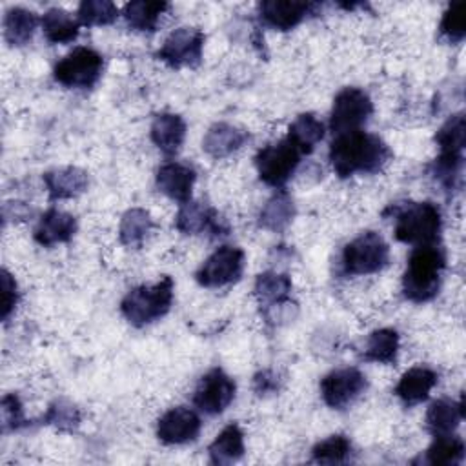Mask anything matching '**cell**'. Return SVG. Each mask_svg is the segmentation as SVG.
Returning a JSON list of instances; mask_svg holds the SVG:
<instances>
[{
	"label": "cell",
	"instance_id": "obj_36",
	"mask_svg": "<svg viewBox=\"0 0 466 466\" xmlns=\"http://www.w3.org/2000/svg\"><path fill=\"white\" fill-rule=\"evenodd\" d=\"M44 422L46 424H53L58 430H66V431H73L76 430V426L80 424V411L75 404H71L69 400L58 399L55 400L47 413L44 415Z\"/></svg>",
	"mask_w": 466,
	"mask_h": 466
},
{
	"label": "cell",
	"instance_id": "obj_20",
	"mask_svg": "<svg viewBox=\"0 0 466 466\" xmlns=\"http://www.w3.org/2000/svg\"><path fill=\"white\" fill-rule=\"evenodd\" d=\"M44 182L51 200L73 198L87 187V173L78 167H58L44 175Z\"/></svg>",
	"mask_w": 466,
	"mask_h": 466
},
{
	"label": "cell",
	"instance_id": "obj_9",
	"mask_svg": "<svg viewBox=\"0 0 466 466\" xmlns=\"http://www.w3.org/2000/svg\"><path fill=\"white\" fill-rule=\"evenodd\" d=\"M244 271V251L235 246H220L197 271V282L204 288H220L237 282Z\"/></svg>",
	"mask_w": 466,
	"mask_h": 466
},
{
	"label": "cell",
	"instance_id": "obj_25",
	"mask_svg": "<svg viewBox=\"0 0 466 466\" xmlns=\"http://www.w3.org/2000/svg\"><path fill=\"white\" fill-rule=\"evenodd\" d=\"M209 459L213 464H231L244 455V433L237 424L226 426L209 444Z\"/></svg>",
	"mask_w": 466,
	"mask_h": 466
},
{
	"label": "cell",
	"instance_id": "obj_1",
	"mask_svg": "<svg viewBox=\"0 0 466 466\" xmlns=\"http://www.w3.org/2000/svg\"><path fill=\"white\" fill-rule=\"evenodd\" d=\"M390 157L391 151L386 142L362 129L335 135L329 146V162L340 178L355 173H375Z\"/></svg>",
	"mask_w": 466,
	"mask_h": 466
},
{
	"label": "cell",
	"instance_id": "obj_30",
	"mask_svg": "<svg viewBox=\"0 0 466 466\" xmlns=\"http://www.w3.org/2000/svg\"><path fill=\"white\" fill-rule=\"evenodd\" d=\"M399 351V333L391 328H382L375 329L364 350V359L373 360V362H382V364H391L397 357Z\"/></svg>",
	"mask_w": 466,
	"mask_h": 466
},
{
	"label": "cell",
	"instance_id": "obj_34",
	"mask_svg": "<svg viewBox=\"0 0 466 466\" xmlns=\"http://www.w3.org/2000/svg\"><path fill=\"white\" fill-rule=\"evenodd\" d=\"M118 16V7L109 0H84L78 5L76 18L82 25H107Z\"/></svg>",
	"mask_w": 466,
	"mask_h": 466
},
{
	"label": "cell",
	"instance_id": "obj_7",
	"mask_svg": "<svg viewBox=\"0 0 466 466\" xmlns=\"http://www.w3.org/2000/svg\"><path fill=\"white\" fill-rule=\"evenodd\" d=\"M104 60L91 47H75L53 69L55 80L66 87H93L102 75Z\"/></svg>",
	"mask_w": 466,
	"mask_h": 466
},
{
	"label": "cell",
	"instance_id": "obj_35",
	"mask_svg": "<svg viewBox=\"0 0 466 466\" xmlns=\"http://www.w3.org/2000/svg\"><path fill=\"white\" fill-rule=\"evenodd\" d=\"M351 451V444L344 435H331L317 442L311 450V457L320 464H337L344 462Z\"/></svg>",
	"mask_w": 466,
	"mask_h": 466
},
{
	"label": "cell",
	"instance_id": "obj_28",
	"mask_svg": "<svg viewBox=\"0 0 466 466\" xmlns=\"http://www.w3.org/2000/svg\"><path fill=\"white\" fill-rule=\"evenodd\" d=\"M169 7L167 2L135 0L124 5V18L137 31H155L160 16Z\"/></svg>",
	"mask_w": 466,
	"mask_h": 466
},
{
	"label": "cell",
	"instance_id": "obj_17",
	"mask_svg": "<svg viewBox=\"0 0 466 466\" xmlns=\"http://www.w3.org/2000/svg\"><path fill=\"white\" fill-rule=\"evenodd\" d=\"M76 231V220L73 215L60 211V209H47L36 228H35V240L40 246H53V244H60V242H67L71 240V237Z\"/></svg>",
	"mask_w": 466,
	"mask_h": 466
},
{
	"label": "cell",
	"instance_id": "obj_13",
	"mask_svg": "<svg viewBox=\"0 0 466 466\" xmlns=\"http://www.w3.org/2000/svg\"><path fill=\"white\" fill-rule=\"evenodd\" d=\"M175 228L184 235H198V233H213V235H228L229 228L218 213L202 204V202H186L177 213Z\"/></svg>",
	"mask_w": 466,
	"mask_h": 466
},
{
	"label": "cell",
	"instance_id": "obj_31",
	"mask_svg": "<svg viewBox=\"0 0 466 466\" xmlns=\"http://www.w3.org/2000/svg\"><path fill=\"white\" fill-rule=\"evenodd\" d=\"M293 215L295 208L291 198L286 193H277L262 208L258 224L271 231H282L293 220Z\"/></svg>",
	"mask_w": 466,
	"mask_h": 466
},
{
	"label": "cell",
	"instance_id": "obj_15",
	"mask_svg": "<svg viewBox=\"0 0 466 466\" xmlns=\"http://www.w3.org/2000/svg\"><path fill=\"white\" fill-rule=\"evenodd\" d=\"M311 4L297 0H266L258 4L260 20L279 31H289L309 13Z\"/></svg>",
	"mask_w": 466,
	"mask_h": 466
},
{
	"label": "cell",
	"instance_id": "obj_12",
	"mask_svg": "<svg viewBox=\"0 0 466 466\" xmlns=\"http://www.w3.org/2000/svg\"><path fill=\"white\" fill-rule=\"evenodd\" d=\"M366 390V377L357 368L329 371L320 380V395L329 408L344 410Z\"/></svg>",
	"mask_w": 466,
	"mask_h": 466
},
{
	"label": "cell",
	"instance_id": "obj_26",
	"mask_svg": "<svg viewBox=\"0 0 466 466\" xmlns=\"http://www.w3.org/2000/svg\"><path fill=\"white\" fill-rule=\"evenodd\" d=\"M38 25L33 11L24 7H11L4 16V35L11 46H25Z\"/></svg>",
	"mask_w": 466,
	"mask_h": 466
},
{
	"label": "cell",
	"instance_id": "obj_21",
	"mask_svg": "<svg viewBox=\"0 0 466 466\" xmlns=\"http://www.w3.org/2000/svg\"><path fill=\"white\" fill-rule=\"evenodd\" d=\"M246 138L248 135L242 129L226 122H218L206 131L202 138V149L213 158H224L237 151L246 142Z\"/></svg>",
	"mask_w": 466,
	"mask_h": 466
},
{
	"label": "cell",
	"instance_id": "obj_4",
	"mask_svg": "<svg viewBox=\"0 0 466 466\" xmlns=\"http://www.w3.org/2000/svg\"><path fill=\"white\" fill-rule=\"evenodd\" d=\"M441 226V211L431 202H410L395 211V237L406 244H435Z\"/></svg>",
	"mask_w": 466,
	"mask_h": 466
},
{
	"label": "cell",
	"instance_id": "obj_8",
	"mask_svg": "<svg viewBox=\"0 0 466 466\" xmlns=\"http://www.w3.org/2000/svg\"><path fill=\"white\" fill-rule=\"evenodd\" d=\"M371 113L373 104L368 93L359 87H344L333 100L329 127L333 135L357 131L371 116Z\"/></svg>",
	"mask_w": 466,
	"mask_h": 466
},
{
	"label": "cell",
	"instance_id": "obj_5",
	"mask_svg": "<svg viewBox=\"0 0 466 466\" xmlns=\"http://www.w3.org/2000/svg\"><path fill=\"white\" fill-rule=\"evenodd\" d=\"M390 260V248L375 231H366L346 244L342 271L346 275H370L380 271Z\"/></svg>",
	"mask_w": 466,
	"mask_h": 466
},
{
	"label": "cell",
	"instance_id": "obj_40",
	"mask_svg": "<svg viewBox=\"0 0 466 466\" xmlns=\"http://www.w3.org/2000/svg\"><path fill=\"white\" fill-rule=\"evenodd\" d=\"M253 386H255V391L258 395H266V393H273L279 390V379L273 371L269 370H264L260 373L255 375V380H253Z\"/></svg>",
	"mask_w": 466,
	"mask_h": 466
},
{
	"label": "cell",
	"instance_id": "obj_39",
	"mask_svg": "<svg viewBox=\"0 0 466 466\" xmlns=\"http://www.w3.org/2000/svg\"><path fill=\"white\" fill-rule=\"evenodd\" d=\"M18 302V289H16V282L11 277V273L7 269L2 271V319L7 320V317L11 315V311L15 309Z\"/></svg>",
	"mask_w": 466,
	"mask_h": 466
},
{
	"label": "cell",
	"instance_id": "obj_6",
	"mask_svg": "<svg viewBox=\"0 0 466 466\" xmlns=\"http://www.w3.org/2000/svg\"><path fill=\"white\" fill-rule=\"evenodd\" d=\"M300 149L286 137L275 144H268L255 157V166L262 182L280 187L295 173L300 162Z\"/></svg>",
	"mask_w": 466,
	"mask_h": 466
},
{
	"label": "cell",
	"instance_id": "obj_3",
	"mask_svg": "<svg viewBox=\"0 0 466 466\" xmlns=\"http://www.w3.org/2000/svg\"><path fill=\"white\" fill-rule=\"evenodd\" d=\"M173 302V279L164 275L153 286L133 288L120 302V311L126 320L137 328L147 326L162 319Z\"/></svg>",
	"mask_w": 466,
	"mask_h": 466
},
{
	"label": "cell",
	"instance_id": "obj_19",
	"mask_svg": "<svg viewBox=\"0 0 466 466\" xmlns=\"http://www.w3.org/2000/svg\"><path fill=\"white\" fill-rule=\"evenodd\" d=\"M186 137V122L180 115L160 113L151 124V140L164 155L178 153Z\"/></svg>",
	"mask_w": 466,
	"mask_h": 466
},
{
	"label": "cell",
	"instance_id": "obj_22",
	"mask_svg": "<svg viewBox=\"0 0 466 466\" xmlns=\"http://www.w3.org/2000/svg\"><path fill=\"white\" fill-rule=\"evenodd\" d=\"M464 417L462 399L459 402L450 399H439L430 404L426 411V426L435 435H450Z\"/></svg>",
	"mask_w": 466,
	"mask_h": 466
},
{
	"label": "cell",
	"instance_id": "obj_23",
	"mask_svg": "<svg viewBox=\"0 0 466 466\" xmlns=\"http://www.w3.org/2000/svg\"><path fill=\"white\" fill-rule=\"evenodd\" d=\"M291 291V279L277 271H266L257 277L255 297L262 308L273 309L288 302Z\"/></svg>",
	"mask_w": 466,
	"mask_h": 466
},
{
	"label": "cell",
	"instance_id": "obj_16",
	"mask_svg": "<svg viewBox=\"0 0 466 466\" xmlns=\"http://www.w3.org/2000/svg\"><path fill=\"white\" fill-rule=\"evenodd\" d=\"M195 178L197 173L193 167L178 162H167L157 171V187L171 200L186 204L191 200Z\"/></svg>",
	"mask_w": 466,
	"mask_h": 466
},
{
	"label": "cell",
	"instance_id": "obj_29",
	"mask_svg": "<svg viewBox=\"0 0 466 466\" xmlns=\"http://www.w3.org/2000/svg\"><path fill=\"white\" fill-rule=\"evenodd\" d=\"M151 229H153L151 215L142 208H133L124 213L120 220L118 237L124 246L140 248Z\"/></svg>",
	"mask_w": 466,
	"mask_h": 466
},
{
	"label": "cell",
	"instance_id": "obj_2",
	"mask_svg": "<svg viewBox=\"0 0 466 466\" xmlns=\"http://www.w3.org/2000/svg\"><path fill=\"white\" fill-rule=\"evenodd\" d=\"M446 266V257L437 244L417 246L402 277L404 295L413 302H426L433 299L441 286V273Z\"/></svg>",
	"mask_w": 466,
	"mask_h": 466
},
{
	"label": "cell",
	"instance_id": "obj_14",
	"mask_svg": "<svg viewBox=\"0 0 466 466\" xmlns=\"http://www.w3.org/2000/svg\"><path fill=\"white\" fill-rule=\"evenodd\" d=\"M200 431L198 415L184 406L167 410L157 424V437L164 444H184L195 441Z\"/></svg>",
	"mask_w": 466,
	"mask_h": 466
},
{
	"label": "cell",
	"instance_id": "obj_32",
	"mask_svg": "<svg viewBox=\"0 0 466 466\" xmlns=\"http://www.w3.org/2000/svg\"><path fill=\"white\" fill-rule=\"evenodd\" d=\"M464 135H466V122L464 115L457 113L444 122V126L437 131L435 142L441 149V155L446 157H462L464 149Z\"/></svg>",
	"mask_w": 466,
	"mask_h": 466
},
{
	"label": "cell",
	"instance_id": "obj_10",
	"mask_svg": "<svg viewBox=\"0 0 466 466\" xmlns=\"http://www.w3.org/2000/svg\"><path fill=\"white\" fill-rule=\"evenodd\" d=\"M204 49V33L197 27L175 29L157 51V58L169 67H195L200 64Z\"/></svg>",
	"mask_w": 466,
	"mask_h": 466
},
{
	"label": "cell",
	"instance_id": "obj_27",
	"mask_svg": "<svg viewBox=\"0 0 466 466\" xmlns=\"http://www.w3.org/2000/svg\"><path fill=\"white\" fill-rule=\"evenodd\" d=\"M324 137V126L313 113H302L288 129V138L300 149L302 155H309Z\"/></svg>",
	"mask_w": 466,
	"mask_h": 466
},
{
	"label": "cell",
	"instance_id": "obj_33",
	"mask_svg": "<svg viewBox=\"0 0 466 466\" xmlns=\"http://www.w3.org/2000/svg\"><path fill=\"white\" fill-rule=\"evenodd\" d=\"M464 457V442L455 435L435 437L426 451V461L433 466H455Z\"/></svg>",
	"mask_w": 466,
	"mask_h": 466
},
{
	"label": "cell",
	"instance_id": "obj_24",
	"mask_svg": "<svg viewBox=\"0 0 466 466\" xmlns=\"http://www.w3.org/2000/svg\"><path fill=\"white\" fill-rule=\"evenodd\" d=\"M42 29L46 38L51 44H67L73 42L78 36V29H80V22L78 18H75L69 11L60 9V7H51L44 13L42 20Z\"/></svg>",
	"mask_w": 466,
	"mask_h": 466
},
{
	"label": "cell",
	"instance_id": "obj_11",
	"mask_svg": "<svg viewBox=\"0 0 466 466\" xmlns=\"http://www.w3.org/2000/svg\"><path fill=\"white\" fill-rule=\"evenodd\" d=\"M235 397L233 379L220 368L209 370L195 388L193 402L208 415L222 413Z\"/></svg>",
	"mask_w": 466,
	"mask_h": 466
},
{
	"label": "cell",
	"instance_id": "obj_37",
	"mask_svg": "<svg viewBox=\"0 0 466 466\" xmlns=\"http://www.w3.org/2000/svg\"><path fill=\"white\" fill-rule=\"evenodd\" d=\"M441 35L453 44L464 38V2H453L451 5H448L441 20Z\"/></svg>",
	"mask_w": 466,
	"mask_h": 466
},
{
	"label": "cell",
	"instance_id": "obj_18",
	"mask_svg": "<svg viewBox=\"0 0 466 466\" xmlns=\"http://www.w3.org/2000/svg\"><path fill=\"white\" fill-rule=\"evenodd\" d=\"M437 384V373L424 366L410 368L402 373L395 386V395L408 406L419 404L428 399L431 388Z\"/></svg>",
	"mask_w": 466,
	"mask_h": 466
},
{
	"label": "cell",
	"instance_id": "obj_38",
	"mask_svg": "<svg viewBox=\"0 0 466 466\" xmlns=\"http://www.w3.org/2000/svg\"><path fill=\"white\" fill-rule=\"evenodd\" d=\"M2 420H4V430H16L25 422L20 399L15 393H9L2 399Z\"/></svg>",
	"mask_w": 466,
	"mask_h": 466
}]
</instances>
